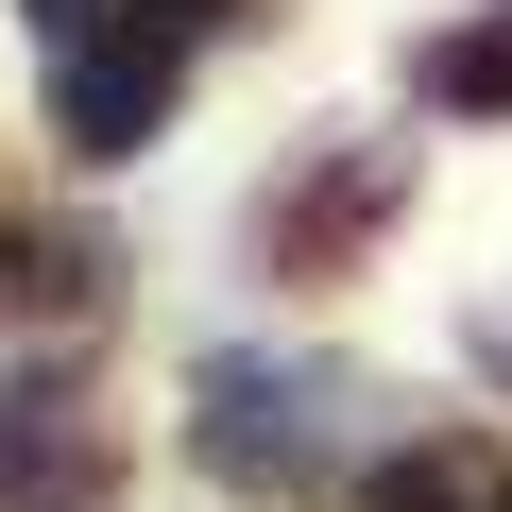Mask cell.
<instances>
[{
  "mask_svg": "<svg viewBox=\"0 0 512 512\" xmlns=\"http://www.w3.org/2000/svg\"><path fill=\"white\" fill-rule=\"evenodd\" d=\"M103 308V239L86 222H0V325H86Z\"/></svg>",
  "mask_w": 512,
  "mask_h": 512,
  "instance_id": "3957f363",
  "label": "cell"
},
{
  "mask_svg": "<svg viewBox=\"0 0 512 512\" xmlns=\"http://www.w3.org/2000/svg\"><path fill=\"white\" fill-rule=\"evenodd\" d=\"M154 103H171V52H103V35L69 52V137H86V154H137Z\"/></svg>",
  "mask_w": 512,
  "mask_h": 512,
  "instance_id": "277c9868",
  "label": "cell"
},
{
  "mask_svg": "<svg viewBox=\"0 0 512 512\" xmlns=\"http://www.w3.org/2000/svg\"><path fill=\"white\" fill-rule=\"evenodd\" d=\"M376 512H512V478H495V444H410L376 478Z\"/></svg>",
  "mask_w": 512,
  "mask_h": 512,
  "instance_id": "8992f818",
  "label": "cell"
},
{
  "mask_svg": "<svg viewBox=\"0 0 512 512\" xmlns=\"http://www.w3.org/2000/svg\"><path fill=\"white\" fill-rule=\"evenodd\" d=\"M103 495H120V427L69 376H18L0 393V512H103Z\"/></svg>",
  "mask_w": 512,
  "mask_h": 512,
  "instance_id": "7a4b0ae2",
  "label": "cell"
},
{
  "mask_svg": "<svg viewBox=\"0 0 512 512\" xmlns=\"http://www.w3.org/2000/svg\"><path fill=\"white\" fill-rule=\"evenodd\" d=\"M427 103H461V120H512V18H478V35H427Z\"/></svg>",
  "mask_w": 512,
  "mask_h": 512,
  "instance_id": "52a82bcc",
  "label": "cell"
},
{
  "mask_svg": "<svg viewBox=\"0 0 512 512\" xmlns=\"http://www.w3.org/2000/svg\"><path fill=\"white\" fill-rule=\"evenodd\" d=\"M188 444H205L239 495H308V478H325V393H308V376H274V359H205Z\"/></svg>",
  "mask_w": 512,
  "mask_h": 512,
  "instance_id": "6da1fadb",
  "label": "cell"
},
{
  "mask_svg": "<svg viewBox=\"0 0 512 512\" xmlns=\"http://www.w3.org/2000/svg\"><path fill=\"white\" fill-rule=\"evenodd\" d=\"M376 205H393V154H359V171H342L325 205L291 188V205H274V256H291V274H342V256H359V222H376Z\"/></svg>",
  "mask_w": 512,
  "mask_h": 512,
  "instance_id": "5b68a950",
  "label": "cell"
}]
</instances>
